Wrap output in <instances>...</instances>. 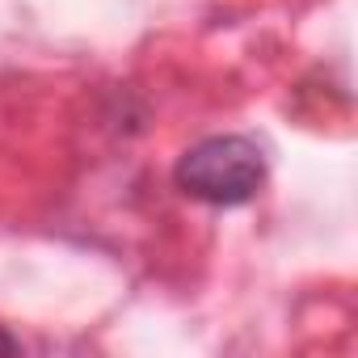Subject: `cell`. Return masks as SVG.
I'll use <instances>...</instances> for the list:
<instances>
[{
  "label": "cell",
  "mask_w": 358,
  "mask_h": 358,
  "mask_svg": "<svg viewBox=\"0 0 358 358\" xmlns=\"http://www.w3.org/2000/svg\"><path fill=\"white\" fill-rule=\"evenodd\" d=\"M22 345H17V337H9L5 329H0V354H17Z\"/></svg>",
  "instance_id": "2"
},
{
  "label": "cell",
  "mask_w": 358,
  "mask_h": 358,
  "mask_svg": "<svg viewBox=\"0 0 358 358\" xmlns=\"http://www.w3.org/2000/svg\"><path fill=\"white\" fill-rule=\"evenodd\" d=\"M182 194L207 207H241L266 182V152L249 135H211L182 152L173 169Z\"/></svg>",
  "instance_id": "1"
}]
</instances>
